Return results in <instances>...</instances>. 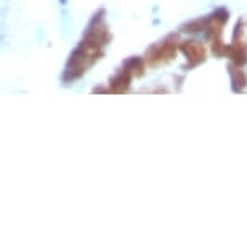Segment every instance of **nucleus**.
Wrapping results in <instances>:
<instances>
[{
    "instance_id": "1",
    "label": "nucleus",
    "mask_w": 247,
    "mask_h": 249,
    "mask_svg": "<svg viewBox=\"0 0 247 249\" xmlns=\"http://www.w3.org/2000/svg\"><path fill=\"white\" fill-rule=\"evenodd\" d=\"M178 37L176 35L167 36L165 41H161L160 44L153 46L151 49H148V60L153 65L165 64L167 60H171L178 53Z\"/></svg>"
},
{
    "instance_id": "2",
    "label": "nucleus",
    "mask_w": 247,
    "mask_h": 249,
    "mask_svg": "<svg viewBox=\"0 0 247 249\" xmlns=\"http://www.w3.org/2000/svg\"><path fill=\"white\" fill-rule=\"evenodd\" d=\"M179 48L189 60V69L197 67V65L205 62V59H207V51H205L203 44L200 41L195 39L184 41V43L179 44Z\"/></svg>"
},
{
    "instance_id": "3",
    "label": "nucleus",
    "mask_w": 247,
    "mask_h": 249,
    "mask_svg": "<svg viewBox=\"0 0 247 249\" xmlns=\"http://www.w3.org/2000/svg\"><path fill=\"white\" fill-rule=\"evenodd\" d=\"M228 57L231 59L232 64L239 65V67H244L247 64V46L242 39L232 41V43L228 46Z\"/></svg>"
},
{
    "instance_id": "4",
    "label": "nucleus",
    "mask_w": 247,
    "mask_h": 249,
    "mask_svg": "<svg viewBox=\"0 0 247 249\" xmlns=\"http://www.w3.org/2000/svg\"><path fill=\"white\" fill-rule=\"evenodd\" d=\"M228 73H230V77H231L232 91H236V93L244 91L247 88V75H246L244 70H242V67L231 62L230 65H228Z\"/></svg>"
},
{
    "instance_id": "5",
    "label": "nucleus",
    "mask_w": 247,
    "mask_h": 249,
    "mask_svg": "<svg viewBox=\"0 0 247 249\" xmlns=\"http://www.w3.org/2000/svg\"><path fill=\"white\" fill-rule=\"evenodd\" d=\"M205 31V18H197L192 21H185L181 26V33H189V35H198Z\"/></svg>"
}]
</instances>
